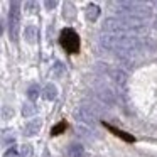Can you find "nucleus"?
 I'll return each instance as SVG.
<instances>
[{
    "mask_svg": "<svg viewBox=\"0 0 157 157\" xmlns=\"http://www.w3.org/2000/svg\"><path fill=\"white\" fill-rule=\"evenodd\" d=\"M145 42H149V39L123 34H103L100 37V46L106 51L115 52L120 59H133L135 52L145 49Z\"/></svg>",
    "mask_w": 157,
    "mask_h": 157,
    "instance_id": "obj_1",
    "label": "nucleus"
},
{
    "mask_svg": "<svg viewBox=\"0 0 157 157\" xmlns=\"http://www.w3.org/2000/svg\"><path fill=\"white\" fill-rule=\"evenodd\" d=\"M105 34H123V36H139L147 31V22L127 17H108L103 22Z\"/></svg>",
    "mask_w": 157,
    "mask_h": 157,
    "instance_id": "obj_2",
    "label": "nucleus"
},
{
    "mask_svg": "<svg viewBox=\"0 0 157 157\" xmlns=\"http://www.w3.org/2000/svg\"><path fill=\"white\" fill-rule=\"evenodd\" d=\"M115 10L118 17L127 19H137V21L147 22L152 17V10L147 4L142 2H115Z\"/></svg>",
    "mask_w": 157,
    "mask_h": 157,
    "instance_id": "obj_3",
    "label": "nucleus"
},
{
    "mask_svg": "<svg viewBox=\"0 0 157 157\" xmlns=\"http://www.w3.org/2000/svg\"><path fill=\"white\" fill-rule=\"evenodd\" d=\"M7 21H9V36H10L12 41H17L19 25H21V4L19 2H10Z\"/></svg>",
    "mask_w": 157,
    "mask_h": 157,
    "instance_id": "obj_4",
    "label": "nucleus"
},
{
    "mask_svg": "<svg viewBox=\"0 0 157 157\" xmlns=\"http://www.w3.org/2000/svg\"><path fill=\"white\" fill-rule=\"evenodd\" d=\"M59 42L61 46L66 49L68 52H76L79 48V39H78V34H76L73 29H64L61 32V37H59Z\"/></svg>",
    "mask_w": 157,
    "mask_h": 157,
    "instance_id": "obj_5",
    "label": "nucleus"
},
{
    "mask_svg": "<svg viewBox=\"0 0 157 157\" xmlns=\"http://www.w3.org/2000/svg\"><path fill=\"white\" fill-rule=\"evenodd\" d=\"M95 95H96V100H98L101 105L105 106H112L115 105V93H113V90H110L108 86L105 85H96L95 86Z\"/></svg>",
    "mask_w": 157,
    "mask_h": 157,
    "instance_id": "obj_6",
    "label": "nucleus"
},
{
    "mask_svg": "<svg viewBox=\"0 0 157 157\" xmlns=\"http://www.w3.org/2000/svg\"><path fill=\"white\" fill-rule=\"evenodd\" d=\"M96 117L98 115H96L86 103H81V105L75 110V118L79 120L81 123H86V125H93V123L96 122Z\"/></svg>",
    "mask_w": 157,
    "mask_h": 157,
    "instance_id": "obj_7",
    "label": "nucleus"
},
{
    "mask_svg": "<svg viewBox=\"0 0 157 157\" xmlns=\"http://www.w3.org/2000/svg\"><path fill=\"white\" fill-rule=\"evenodd\" d=\"M106 75L112 78V81L117 85V88H118V86H123L127 83V73L123 71L122 68H108Z\"/></svg>",
    "mask_w": 157,
    "mask_h": 157,
    "instance_id": "obj_8",
    "label": "nucleus"
},
{
    "mask_svg": "<svg viewBox=\"0 0 157 157\" xmlns=\"http://www.w3.org/2000/svg\"><path fill=\"white\" fill-rule=\"evenodd\" d=\"M41 127H42V120L41 118H34V120H31V122L27 123V125L24 127V135L25 137H32V135H36V133L41 130Z\"/></svg>",
    "mask_w": 157,
    "mask_h": 157,
    "instance_id": "obj_9",
    "label": "nucleus"
},
{
    "mask_svg": "<svg viewBox=\"0 0 157 157\" xmlns=\"http://www.w3.org/2000/svg\"><path fill=\"white\" fill-rule=\"evenodd\" d=\"M66 157H85V149L79 142H75L66 149Z\"/></svg>",
    "mask_w": 157,
    "mask_h": 157,
    "instance_id": "obj_10",
    "label": "nucleus"
},
{
    "mask_svg": "<svg viewBox=\"0 0 157 157\" xmlns=\"http://www.w3.org/2000/svg\"><path fill=\"white\" fill-rule=\"evenodd\" d=\"M42 96H44L46 100H49V101H52V100H56V96H58V88H56L52 83H49V85H46L44 90H42Z\"/></svg>",
    "mask_w": 157,
    "mask_h": 157,
    "instance_id": "obj_11",
    "label": "nucleus"
},
{
    "mask_svg": "<svg viewBox=\"0 0 157 157\" xmlns=\"http://www.w3.org/2000/svg\"><path fill=\"white\" fill-rule=\"evenodd\" d=\"M98 15H100V7L95 4H90L88 9H86V17H88V21L95 22L96 19H98Z\"/></svg>",
    "mask_w": 157,
    "mask_h": 157,
    "instance_id": "obj_12",
    "label": "nucleus"
},
{
    "mask_svg": "<svg viewBox=\"0 0 157 157\" xmlns=\"http://www.w3.org/2000/svg\"><path fill=\"white\" fill-rule=\"evenodd\" d=\"M24 36H25V41L27 42H36V39H37V29L34 25H29L24 31Z\"/></svg>",
    "mask_w": 157,
    "mask_h": 157,
    "instance_id": "obj_13",
    "label": "nucleus"
},
{
    "mask_svg": "<svg viewBox=\"0 0 157 157\" xmlns=\"http://www.w3.org/2000/svg\"><path fill=\"white\" fill-rule=\"evenodd\" d=\"M39 85L37 83H36V85H31L29 86V90H27V96H29V100H31V101H36V100L39 98Z\"/></svg>",
    "mask_w": 157,
    "mask_h": 157,
    "instance_id": "obj_14",
    "label": "nucleus"
},
{
    "mask_svg": "<svg viewBox=\"0 0 157 157\" xmlns=\"http://www.w3.org/2000/svg\"><path fill=\"white\" fill-rule=\"evenodd\" d=\"M32 115H36V106H34V103H24L22 105V117H32Z\"/></svg>",
    "mask_w": 157,
    "mask_h": 157,
    "instance_id": "obj_15",
    "label": "nucleus"
},
{
    "mask_svg": "<svg viewBox=\"0 0 157 157\" xmlns=\"http://www.w3.org/2000/svg\"><path fill=\"white\" fill-rule=\"evenodd\" d=\"M51 71H52V75H54L56 78H61V76L64 75V71H66V69H64V66H63V63L56 61V63H54V66H52V69H51Z\"/></svg>",
    "mask_w": 157,
    "mask_h": 157,
    "instance_id": "obj_16",
    "label": "nucleus"
},
{
    "mask_svg": "<svg viewBox=\"0 0 157 157\" xmlns=\"http://www.w3.org/2000/svg\"><path fill=\"white\" fill-rule=\"evenodd\" d=\"M21 157H32V147L29 144H22L21 147Z\"/></svg>",
    "mask_w": 157,
    "mask_h": 157,
    "instance_id": "obj_17",
    "label": "nucleus"
},
{
    "mask_svg": "<svg viewBox=\"0 0 157 157\" xmlns=\"http://www.w3.org/2000/svg\"><path fill=\"white\" fill-rule=\"evenodd\" d=\"M91 128H86V127H79L78 128V133L79 135H83V137H86V139H93V135H91V132H90Z\"/></svg>",
    "mask_w": 157,
    "mask_h": 157,
    "instance_id": "obj_18",
    "label": "nucleus"
},
{
    "mask_svg": "<svg viewBox=\"0 0 157 157\" xmlns=\"http://www.w3.org/2000/svg\"><path fill=\"white\" fill-rule=\"evenodd\" d=\"M110 130H112L113 133H117V135H120V137H122V139L128 140V142H133V137H132V135H127V133L120 132V130H117V128H112V127H110Z\"/></svg>",
    "mask_w": 157,
    "mask_h": 157,
    "instance_id": "obj_19",
    "label": "nucleus"
},
{
    "mask_svg": "<svg viewBox=\"0 0 157 157\" xmlns=\"http://www.w3.org/2000/svg\"><path fill=\"white\" fill-rule=\"evenodd\" d=\"M4 157H21V152H17V149H15V147H10L9 150H5Z\"/></svg>",
    "mask_w": 157,
    "mask_h": 157,
    "instance_id": "obj_20",
    "label": "nucleus"
},
{
    "mask_svg": "<svg viewBox=\"0 0 157 157\" xmlns=\"http://www.w3.org/2000/svg\"><path fill=\"white\" fill-rule=\"evenodd\" d=\"M64 127H66V123H64V122L58 123V125H56L54 128H52V135H59V133H61L63 130H64Z\"/></svg>",
    "mask_w": 157,
    "mask_h": 157,
    "instance_id": "obj_21",
    "label": "nucleus"
},
{
    "mask_svg": "<svg viewBox=\"0 0 157 157\" xmlns=\"http://www.w3.org/2000/svg\"><path fill=\"white\" fill-rule=\"evenodd\" d=\"M10 115H12V110L7 112V106H4V108H2V118L7 120V118H10Z\"/></svg>",
    "mask_w": 157,
    "mask_h": 157,
    "instance_id": "obj_22",
    "label": "nucleus"
},
{
    "mask_svg": "<svg viewBox=\"0 0 157 157\" xmlns=\"http://www.w3.org/2000/svg\"><path fill=\"white\" fill-rule=\"evenodd\" d=\"M46 7H48V10H51V9H54L56 5H58V2H56V0H48V2H46Z\"/></svg>",
    "mask_w": 157,
    "mask_h": 157,
    "instance_id": "obj_23",
    "label": "nucleus"
},
{
    "mask_svg": "<svg viewBox=\"0 0 157 157\" xmlns=\"http://www.w3.org/2000/svg\"><path fill=\"white\" fill-rule=\"evenodd\" d=\"M42 157H49V155H48V154H44V155H42Z\"/></svg>",
    "mask_w": 157,
    "mask_h": 157,
    "instance_id": "obj_24",
    "label": "nucleus"
}]
</instances>
